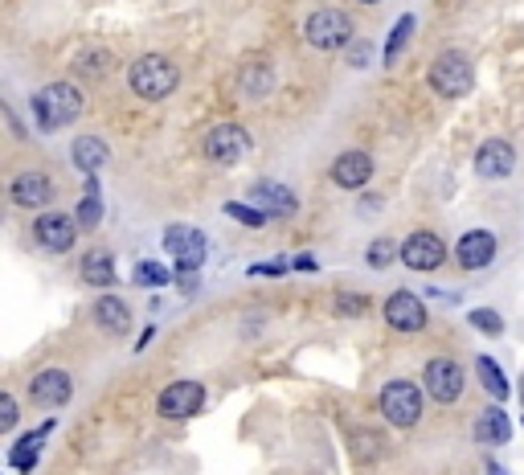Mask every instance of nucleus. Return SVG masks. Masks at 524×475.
Instances as JSON below:
<instances>
[{"label":"nucleus","mask_w":524,"mask_h":475,"mask_svg":"<svg viewBox=\"0 0 524 475\" xmlns=\"http://www.w3.org/2000/svg\"><path fill=\"white\" fill-rule=\"evenodd\" d=\"M512 168H516V148L508 140H484L475 152V172L484 181H504L512 177Z\"/></svg>","instance_id":"14"},{"label":"nucleus","mask_w":524,"mask_h":475,"mask_svg":"<svg viewBox=\"0 0 524 475\" xmlns=\"http://www.w3.org/2000/svg\"><path fill=\"white\" fill-rule=\"evenodd\" d=\"M205 406V385L201 381H172L168 390L156 398V414L168 422H185Z\"/></svg>","instance_id":"7"},{"label":"nucleus","mask_w":524,"mask_h":475,"mask_svg":"<svg viewBox=\"0 0 524 475\" xmlns=\"http://www.w3.org/2000/svg\"><path fill=\"white\" fill-rule=\"evenodd\" d=\"M361 5H381V0H361Z\"/></svg>","instance_id":"42"},{"label":"nucleus","mask_w":524,"mask_h":475,"mask_svg":"<svg viewBox=\"0 0 524 475\" xmlns=\"http://www.w3.org/2000/svg\"><path fill=\"white\" fill-rule=\"evenodd\" d=\"M303 37H308L312 50H344L353 41V21H348L340 9H316L303 25Z\"/></svg>","instance_id":"5"},{"label":"nucleus","mask_w":524,"mask_h":475,"mask_svg":"<svg viewBox=\"0 0 524 475\" xmlns=\"http://www.w3.org/2000/svg\"><path fill=\"white\" fill-rule=\"evenodd\" d=\"M29 398L37 402V406H66L70 398H74V381H70V373L66 369H41L33 381H29Z\"/></svg>","instance_id":"13"},{"label":"nucleus","mask_w":524,"mask_h":475,"mask_svg":"<svg viewBox=\"0 0 524 475\" xmlns=\"http://www.w3.org/2000/svg\"><path fill=\"white\" fill-rule=\"evenodd\" d=\"M82 115V91L74 82H50L33 95V119L41 132H62Z\"/></svg>","instance_id":"1"},{"label":"nucleus","mask_w":524,"mask_h":475,"mask_svg":"<svg viewBox=\"0 0 524 475\" xmlns=\"http://www.w3.org/2000/svg\"><path fill=\"white\" fill-rule=\"evenodd\" d=\"M95 324L111 336H127L131 332V308L123 304L119 295H99V304H95Z\"/></svg>","instance_id":"20"},{"label":"nucleus","mask_w":524,"mask_h":475,"mask_svg":"<svg viewBox=\"0 0 524 475\" xmlns=\"http://www.w3.org/2000/svg\"><path fill=\"white\" fill-rule=\"evenodd\" d=\"M136 283H144V287H168V283H177V271H168L164 263H140L136 267Z\"/></svg>","instance_id":"30"},{"label":"nucleus","mask_w":524,"mask_h":475,"mask_svg":"<svg viewBox=\"0 0 524 475\" xmlns=\"http://www.w3.org/2000/svg\"><path fill=\"white\" fill-rule=\"evenodd\" d=\"M70 156H74V168L82 172V177H95V172L111 160V148H107V140H99V136H78Z\"/></svg>","instance_id":"21"},{"label":"nucleus","mask_w":524,"mask_h":475,"mask_svg":"<svg viewBox=\"0 0 524 475\" xmlns=\"http://www.w3.org/2000/svg\"><path fill=\"white\" fill-rule=\"evenodd\" d=\"M172 271H177V287H181L185 295L197 291V283H201V271H197V267H172Z\"/></svg>","instance_id":"35"},{"label":"nucleus","mask_w":524,"mask_h":475,"mask_svg":"<svg viewBox=\"0 0 524 475\" xmlns=\"http://www.w3.org/2000/svg\"><path fill=\"white\" fill-rule=\"evenodd\" d=\"M17 426V402L9 394H0V430H13Z\"/></svg>","instance_id":"36"},{"label":"nucleus","mask_w":524,"mask_h":475,"mask_svg":"<svg viewBox=\"0 0 524 475\" xmlns=\"http://www.w3.org/2000/svg\"><path fill=\"white\" fill-rule=\"evenodd\" d=\"M475 369H479V381H484V390L492 394V402H508V377H504V369H500L492 357H479Z\"/></svg>","instance_id":"25"},{"label":"nucleus","mask_w":524,"mask_h":475,"mask_svg":"<svg viewBox=\"0 0 524 475\" xmlns=\"http://www.w3.org/2000/svg\"><path fill=\"white\" fill-rule=\"evenodd\" d=\"M82 279L91 287H111L115 283V258L107 250H91L82 258Z\"/></svg>","instance_id":"24"},{"label":"nucleus","mask_w":524,"mask_h":475,"mask_svg":"<svg viewBox=\"0 0 524 475\" xmlns=\"http://www.w3.org/2000/svg\"><path fill=\"white\" fill-rule=\"evenodd\" d=\"M348 62H353V66H369V46H365V41H361V46L348 50Z\"/></svg>","instance_id":"37"},{"label":"nucleus","mask_w":524,"mask_h":475,"mask_svg":"<svg viewBox=\"0 0 524 475\" xmlns=\"http://www.w3.org/2000/svg\"><path fill=\"white\" fill-rule=\"evenodd\" d=\"M246 152H250V132L242 123H217V127H209V136H205V156L213 160V164H238V160H246Z\"/></svg>","instance_id":"6"},{"label":"nucleus","mask_w":524,"mask_h":475,"mask_svg":"<svg viewBox=\"0 0 524 475\" xmlns=\"http://www.w3.org/2000/svg\"><path fill=\"white\" fill-rule=\"evenodd\" d=\"M426 82H430L443 99H463V95H471V86H475V66H471V58H467V54L447 50V54L434 58V66H430Z\"/></svg>","instance_id":"3"},{"label":"nucleus","mask_w":524,"mask_h":475,"mask_svg":"<svg viewBox=\"0 0 524 475\" xmlns=\"http://www.w3.org/2000/svg\"><path fill=\"white\" fill-rule=\"evenodd\" d=\"M295 271L312 275V271H316V258H312V254H299V258H295Z\"/></svg>","instance_id":"38"},{"label":"nucleus","mask_w":524,"mask_h":475,"mask_svg":"<svg viewBox=\"0 0 524 475\" xmlns=\"http://www.w3.org/2000/svg\"><path fill=\"white\" fill-rule=\"evenodd\" d=\"M496 250H500V242H496L492 230H467V234L459 238V246H455V258H459L463 271H479V267L492 263Z\"/></svg>","instance_id":"17"},{"label":"nucleus","mask_w":524,"mask_h":475,"mask_svg":"<svg viewBox=\"0 0 524 475\" xmlns=\"http://www.w3.org/2000/svg\"><path fill=\"white\" fill-rule=\"evenodd\" d=\"M336 312H340V316H365V312H369V295H365V291H361V295L340 291V295H336Z\"/></svg>","instance_id":"33"},{"label":"nucleus","mask_w":524,"mask_h":475,"mask_svg":"<svg viewBox=\"0 0 524 475\" xmlns=\"http://www.w3.org/2000/svg\"><path fill=\"white\" fill-rule=\"evenodd\" d=\"M164 250L172 254V263L177 267H205V250H209V242H205V234L201 230H193V226H168L164 230Z\"/></svg>","instance_id":"9"},{"label":"nucleus","mask_w":524,"mask_h":475,"mask_svg":"<svg viewBox=\"0 0 524 475\" xmlns=\"http://www.w3.org/2000/svg\"><path fill=\"white\" fill-rule=\"evenodd\" d=\"M520 402H524V377H520Z\"/></svg>","instance_id":"41"},{"label":"nucleus","mask_w":524,"mask_h":475,"mask_svg":"<svg viewBox=\"0 0 524 475\" xmlns=\"http://www.w3.org/2000/svg\"><path fill=\"white\" fill-rule=\"evenodd\" d=\"M78 230H82L78 218H66V213H41L37 226H33V238L54 254H66V250H74Z\"/></svg>","instance_id":"11"},{"label":"nucleus","mask_w":524,"mask_h":475,"mask_svg":"<svg viewBox=\"0 0 524 475\" xmlns=\"http://www.w3.org/2000/svg\"><path fill=\"white\" fill-rule=\"evenodd\" d=\"M9 197H13V205H21V209H41V205L54 201V185H50L46 172L25 168V172H17V177H13Z\"/></svg>","instance_id":"15"},{"label":"nucleus","mask_w":524,"mask_h":475,"mask_svg":"<svg viewBox=\"0 0 524 475\" xmlns=\"http://www.w3.org/2000/svg\"><path fill=\"white\" fill-rule=\"evenodd\" d=\"M222 213H226V218H234V222H242V226H250V230H258V226L271 222L267 213H262L258 205H250V201H226Z\"/></svg>","instance_id":"28"},{"label":"nucleus","mask_w":524,"mask_h":475,"mask_svg":"<svg viewBox=\"0 0 524 475\" xmlns=\"http://www.w3.org/2000/svg\"><path fill=\"white\" fill-rule=\"evenodd\" d=\"M152 336H156V328H144V336L136 340V349H148V344H152Z\"/></svg>","instance_id":"39"},{"label":"nucleus","mask_w":524,"mask_h":475,"mask_svg":"<svg viewBox=\"0 0 524 475\" xmlns=\"http://www.w3.org/2000/svg\"><path fill=\"white\" fill-rule=\"evenodd\" d=\"M467 320H471V328L488 332V336H504V316H500V312H492V308H475Z\"/></svg>","instance_id":"32"},{"label":"nucleus","mask_w":524,"mask_h":475,"mask_svg":"<svg viewBox=\"0 0 524 475\" xmlns=\"http://www.w3.org/2000/svg\"><path fill=\"white\" fill-rule=\"evenodd\" d=\"M443 258H447V246H443V238L434 234V230H414L406 242H402V263L410 267V271H439L443 267Z\"/></svg>","instance_id":"8"},{"label":"nucleus","mask_w":524,"mask_h":475,"mask_svg":"<svg viewBox=\"0 0 524 475\" xmlns=\"http://www.w3.org/2000/svg\"><path fill=\"white\" fill-rule=\"evenodd\" d=\"M271 82H275V78H271V66L246 70V74H242V91H246L250 99H258V95H267V91H271Z\"/></svg>","instance_id":"31"},{"label":"nucleus","mask_w":524,"mask_h":475,"mask_svg":"<svg viewBox=\"0 0 524 475\" xmlns=\"http://www.w3.org/2000/svg\"><path fill=\"white\" fill-rule=\"evenodd\" d=\"M393 258H402V246H393V238H373V246H369V254H365V263H369L373 271H385Z\"/></svg>","instance_id":"29"},{"label":"nucleus","mask_w":524,"mask_h":475,"mask_svg":"<svg viewBox=\"0 0 524 475\" xmlns=\"http://www.w3.org/2000/svg\"><path fill=\"white\" fill-rule=\"evenodd\" d=\"M475 439L479 443H488V447H504L512 439V422L500 406H488V410H479L475 414Z\"/></svg>","instance_id":"19"},{"label":"nucleus","mask_w":524,"mask_h":475,"mask_svg":"<svg viewBox=\"0 0 524 475\" xmlns=\"http://www.w3.org/2000/svg\"><path fill=\"white\" fill-rule=\"evenodd\" d=\"M373 181V156L353 148V152H344L332 160V185L340 189H365Z\"/></svg>","instance_id":"18"},{"label":"nucleus","mask_w":524,"mask_h":475,"mask_svg":"<svg viewBox=\"0 0 524 475\" xmlns=\"http://www.w3.org/2000/svg\"><path fill=\"white\" fill-rule=\"evenodd\" d=\"M426 394L439 406H455L463 398V369L447 357L426 361Z\"/></svg>","instance_id":"10"},{"label":"nucleus","mask_w":524,"mask_h":475,"mask_svg":"<svg viewBox=\"0 0 524 475\" xmlns=\"http://www.w3.org/2000/svg\"><path fill=\"white\" fill-rule=\"evenodd\" d=\"M488 475H508V471H504L500 463H488Z\"/></svg>","instance_id":"40"},{"label":"nucleus","mask_w":524,"mask_h":475,"mask_svg":"<svg viewBox=\"0 0 524 475\" xmlns=\"http://www.w3.org/2000/svg\"><path fill=\"white\" fill-rule=\"evenodd\" d=\"M381 414H385V422L389 426H398V430H406V426H414L418 418H422V390L414 381H389V385H381Z\"/></svg>","instance_id":"4"},{"label":"nucleus","mask_w":524,"mask_h":475,"mask_svg":"<svg viewBox=\"0 0 524 475\" xmlns=\"http://www.w3.org/2000/svg\"><path fill=\"white\" fill-rule=\"evenodd\" d=\"M127 86H131V91H136L140 99L160 103V99H168V95L181 86V70H177V62L164 58V54H144V58L131 62Z\"/></svg>","instance_id":"2"},{"label":"nucleus","mask_w":524,"mask_h":475,"mask_svg":"<svg viewBox=\"0 0 524 475\" xmlns=\"http://www.w3.org/2000/svg\"><path fill=\"white\" fill-rule=\"evenodd\" d=\"M250 275H254V279H279V275H287V263H283V258H271V263H254Z\"/></svg>","instance_id":"34"},{"label":"nucleus","mask_w":524,"mask_h":475,"mask_svg":"<svg viewBox=\"0 0 524 475\" xmlns=\"http://www.w3.org/2000/svg\"><path fill=\"white\" fill-rule=\"evenodd\" d=\"M385 324L398 332H422L426 328V304L414 291H393L385 299Z\"/></svg>","instance_id":"12"},{"label":"nucleus","mask_w":524,"mask_h":475,"mask_svg":"<svg viewBox=\"0 0 524 475\" xmlns=\"http://www.w3.org/2000/svg\"><path fill=\"white\" fill-rule=\"evenodd\" d=\"M250 205H258L267 218H295L299 213V197L291 189H283L279 181H254L250 185Z\"/></svg>","instance_id":"16"},{"label":"nucleus","mask_w":524,"mask_h":475,"mask_svg":"<svg viewBox=\"0 0 524 475\" xmlns=\"http://www.w3.org/2000/svg\"><path fill=\"white\" fill-rule=\"evenodd\" d=\"M111 66H115L111 50H99V46H91V50H82V54H78V62H74V74H86V78H107V74H111Z\"/></svg>","instance_id":"26"},{"label":"nucleus","mask_w":524,"mask_h":475,"mask_svg":"<svg viewBox=\"0 0 524 475\" xmlns=\"http://www.w3.org/2000/svg\"><path fill=\"white\" fill-rule=\"evenodd\" d=\"M414 37V17L406 13V17H398V25L389 29V37H385V66H393L402 58V50H406V41Z\"/></svg>","instance_id":"27"},{"label":"nucleus","mask_w":524,"mask_h":475,"mask_svg":"<svg viewBox=\"0 0 524 475\" xmlns=\"http://www.w3.org/2000/svg\"><path fill=\"white\" fill-rule=\"evenodd\" d=\"M78 226L82 230H99L103 222V193H99V177H86V189H82V201H78Z\"/></svg>","instance_id":"23"},{"label":"nucleus","mask_w":524,"mask_h":475,"mask_svg":"<svg viewBox=\"0 0 524 475\" xmlns=\"http://www.w3.org/2000/svg\"><path fill=\"white\" fill-rule=\"evenodd\" d=\"M54 430V422H41L33 435H25V439H17L13 443V451H9V467H17V471H33L37 467V459H41V447H46V435Z\"/></svg>","instance_id":"22"}]
</instances>
